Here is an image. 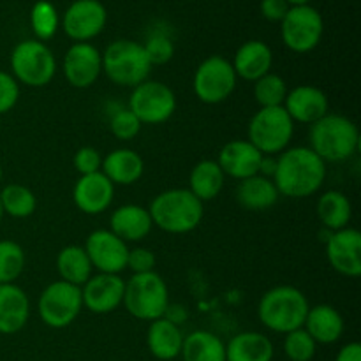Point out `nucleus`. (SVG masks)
<instances>
[{
	"instance_id": "nucleus-1",
	"label": "nucleus",
	"mask_w": 361,
	"mask_h": 361,
	"mask_svg": "<svg viewBox=\"0 0 361 361\" xmlns=\"http://www.w3.org/2000/svg\"><path fill=\"white\" fill-rule=\"evenodd\" d=\"M279 194L291 200L310 197L326 180V162L309 147H291L279 154L271 176Z\"/></svg>"
},
{
	"instance_id": "nucleus-2",
	"label": "nucleus",
	"mask_w": 361,
	"mask_h": 361,
	"mask_svg": "<svg viewBox=\"0 0 361 361\" xmlns=\"http://www.w3.org/2000/svg\"><path fill=\"white\" fill-rule=\"evenodd\" d=\"M155 228L169 235H187L201 224L204 203L189 189H168L159 192L148 207Z\"/></svg>"
},
{
	"instance_id": "nucleus-3",
	"label": "nucleus",
	"mask_w": 361,
	"mask_h": 361,
	"mask_svg": "<svg viewBox=\"0 0 361 361\" xmlns=\"http://www.w3.org/2000/svg\"><path fill=\"white\" fill-rule=\"evenodd\" d=\"M309 148L324 162H344L358 152L360 130L351 118L328 113L309 130Z\"/></svg>"
},
{
	"instance_id": "nucleus-4",
	"label": "nucleus",
	"mask_w": 361,
	"mask_h": 361,
	"mask_svg": "<svg viewBox=\"0 0 361 361\" xmlns=\"http://www.w3.org/2000/svg\"><path fill=\"white\" fill-rule=\"evenodd\" d=\"M309 309V300L298 288L288 284L275 286L261 296L257 317L270 331L288 335L303 328Z\"/></svg>"
},
{
	"instance_id": "nucleus-5",
	"label": "nucleus",
	"mask_w": 361,
	"mask_h": 361,
	"mask_svg": "<svg viewBox=\"0 0 361 361\" xmlns=\"http://www.w3.org/2000/svg\"><path fill=\"white\" fill-rule=\"evenodd\" d=\"M102 73L116 87L134 88L150 80L152 63L141 42L116 39L102 53Z\"/></svg>"
},
{
	"instance_id": "nucleus-6",
	"label": "nucleus",
	"mask_w": 361,
	"mask_h": 361,
	"mask_svg": "<svg viewBox=\"0 0 361 361\" xmlns=\"http://www.w3.org/2000/svg\"><path fill=\"white\" fill-rule=\"evenodd\" d=\"M169 303L168 284L157 271L133 275L126 281L122 305L136 319L147 323L161 319Z\"/></svg>"
},
{
	"instance_id": "nucleus-7",
	"label": "nucleus",
	"mask_w": 361,
	"mask_h": 361,
	"mask_svg": "<svg viewBox=\"0 0 361 361\" xmlns=\"http://www.w3.org/2000/svg\"><path fill=\"white\" fill-rule=\"evenodd\" d=\"M11 74L20 85L42 88L51 83L56 74V60L46 42L25 39L11 51Z\"/></svg>"
},
{
	"instance_id": "nucleus-8",
	"label": "nucleus",
	"mask_w": 361,
	"mask_h": 361,
	"mask_svg": "<svg viewBox=\"0 0 361 361\" xmlns=\"http://www.w3.org/2000/svg\"><path fill=\"white\" fill-rule=\"evenodd\" d=\"M295 134V122L282 106L259 108L247 126V140L263 155H277L288 150Z\"/></svg>"
},
{
	"instance_id": "nucleus-9",
	"label": "nucleus",
	"mask_w": 361,
	"mask_h": 361,
	"mask_svg": "<svg viewBox=\"0 0 361 361\" xmlns=\"http://www.w3.org/2000/svg\"><path fill=\"white\" fill-rule=\"evenodd\" d=\"M83 310L81 288L63 281H55L42 289L37 312L42 323L53 330L71 326Z\"/></svg>"
},
{
	"instance_id": "nucleus-10",
	"label": "nucleus",
	"mask_w": 361,
	"mask_h": 361,
	"mask_svg": "<svg viewBox=\"0 0 361 361\" xmlns=\"http://www.w3.org/2000/svg\"><path fill=\"white\" fill-rule=\"evenodd\" d=\"M127 109L143 126H161L176 111V95L162 81L147 80L133 88Z\"/></svg>"
},
{
	"instance_id": "nucleus-11",
	"label": "nucleus",
	"mask_w": 361,
	"mask_h": 361,
	"mask_svg": "<svg viewBox=\"0 0 361 361\" xmlns=\"http://www.w3.org/2000/svg\"><path fill=\"white\" fill-rule=\"evenodd\" d=\"M238 76L231 66V60L221 55H212L197 66L192 78L196 97L204 104H221L228 101L236 90Z\"/></svg>"
},
{
	"instance_id": "nucleus-12",
	"label": "nucleus",
	"mask_w": 361,
	"mask_h": 361,
	"mask_svg": "<svg viewBox=\"0 0 361 361\" xmlns=\"http://www.w3.org/2000/svg\"><path fill=\"white\" fill-rule=\"evenodd\" d=\"M324 21L319 11L312 6H295L281 21L282 42L298 55L314 51L323 39Z\"/></svg>"
},
{
	"instance_id": "nucleus-13",
	"label": "nucleus",
	"mask_w": 361,
	"mask_h": 361,
	"mask_svg": "<svg viewBox=\"0 0 361 361\" xmlns=\"http://www.w3.org/2000/svg\"><path fill=\"white\" fill-rule=\"evenodd\" d=\"M108 11L101 0H74L60 18L63 32L74 42H90L104 30Z\"/></svg>"
},
{
	"instance_id": "nucleus-14",
	"label": "nucleus",
	"mask_w": 361,
	"mask_h": 361,
	"mask_svg": "<svg viewBox=\"0 0 361 361\" xmlns=\"http://www.w3.org/2000/svg\"><path fill=\"white\" fill-rule=\"evenodd\" d=\"M83 249L97 274L120 275L127 270L129 247L109 229H95L88 235Z\"/></svg>"
},
{
	"instance_id": "nucleus-15",
	"label": "nucleus",
	"mask_w": 361,
	"mask_h": 361,
	"mask_svg": "<svg viewBox=\"0 0 361 361\" xmlns=\"http://www.w3.org/2000/svg\"><path fill=\"white\" fill-rule=\"evenodd\" d=\"M66 81L74 88H90L102 73V53L92 42H74L62 63Z\"/></svg>"
},
{
	"instance_id": "nucleus-16",
	"label": "nucleus",
	"mask_w": 361,
	"mask_h": 361,
	"mask_svg": "<svg viewBox=\"0 0 361 361\" xmlns=\"http://www.w3.org/2000/svg\"><path fill=\"white\" fill-rule=\"evenodd\" d=\"M326 259L337 274L356 279L361 275V233L355 228H344L331 233L324 243Z\"/></svg>"
},
{
	"instance_id": "nucleus-17",
	"label": "nucleus",
	"mask_w": 361,
	"mask_h": 361,
	"mask_svg": "<svg viewBox=\"0 0 361 361\" xmlns=\"http://www.w3.org/2000/svg\"><path fill=\"white\" fill-rule=\"evenodd\" d=\"M123 291H126V281L120 275L97 274L92 275L83 286H81V298H83V309L94 314H109L120 309L123 303Z\"/></svg>"
},
{
	"instance_id": "nucleus-18",
	"label": "nucleus",
	"mask_w": 361,
	"mask_h": 361,
	"mask_svg": "<svg viewBox=\"0 0 361 361\" xmlns=\"http://www.w3.org/2000/svg\"><path fill=\"white\" fill-rule=\"evenodd\" d=\"M282 108L295 123L312 126L314 122L330 113V101L319 87L298 85L288 92Z\"/></svg>"
},
{
	"instance_id": "nucleus-19",
	"label": "nucleus",
	"mask_w": 361,
	"mask_h": 361,
	"mask_svg": "<svg viewBox=\"0 0 361 361\" xmlns=\"http://www.w3.org/2000/svg\"><path fill=\"white\" fill-rule=\"evenodd\" d=\"M115 200V185L101 171L83 175L73 187V201L81 214L101 215Z\"/></svg>"
},
{
	"instance_id": "nucleus-20",
	"label": "nucleus",
	"mask_w": 361,
	"mask_h": 361,
	"mask_svg": "<svg viewBox=\"0 0 361 361\" xmlns=\"http://www.w3.org/2000/svg\"><path fill=\"white\" fill-rule=\"evenodd\" d=\"M261 161L263 154L249 140L229 141L221 148L217 157V164L221 166L222 173L238 182L259 175Z\"/></svg>"
},
{
	"instance_id": "nucleus-21",
	"label": "nucleus",
	"mask_w": 361,
	"mask_h": 361,
	"mask_svg": "<svg viewBox=\"0 0 361 361\" xmlns=\"http://www.w3.org/2000/svg\"><path fill=\"white\" fill-rule=\"evenodd\" d=\"M231 66L235 69L236 76L254 83L259 78H263L264 74L271 73L274 53H271V48L267 42L259 41V39H250V41H245L236 49Z\"/></svg>"
},
{
	"instance_id": "nucleus-22",
	"label": "nucleus",
	"mask_w": 361,
	"mask_h": 361,
	"mask_svg": "<svg viewBox=\"0 0 361 361\" xmlns=\"http://www.w3.org/2000/svg\"><path fill=\"white\" fill-rule=\"evenodd\" d=\"M30 319V298L18 284H0V335H14Z\"/></svg>"
},
{
	"instance_id": "nucleus-23",
	"label": "nucleus",
	"mask_w": 361,
	"mask_h": 361,
	"mask_svg": "<svg viewBox=\"0 0 361 361\" xmlns=\"http://www.w3.org/2000/svg\"><path fill=\"white\" fill-rule=\"evenodd\" d=\"M154 222H152L148 208L140 204H122L113 210L109 217V231L115 233L126 243L143 242L150 235Z\"/></svg>"
},
{
	"instance_id": "nucleus-24",
	"label": "nucleus",
	"mask_w": 361,
	"mask_h": 361,
	"mask_svg": "<svg viewBox=\"0 0 361 361\" xmlns=\"http://www.w3.org/2000/svg\"><path fill=\"white\" fill-rule=\"evenodd\" d=\"M101 173L113 185L129 187L141 180L145 173V161L133 148H116L102 157Z\"/></svg>"
},
{
	"instance_id": "nucleus-25",
	"label": "nucleus",
	"mask_w": 361,
	"mask_h": 361,
	"mask_svg": "<svg viewBox=\"0 0 361 361\" xmlns=\"http://www.w3.org/2000/svg\"><path fill=\"white\" fill-rule=\"evenodd\" d=\"M344 317L328 303H319V305L310 307L307 312L303 330L314 338L317 345H330L335 344L344 335Z\"/></svg>"
},
{
	"instance_id": "nucleus-26",
	"label": "nucleus",
	"mask_w": 361,
	"mask_h": 361,
	"mask_svg": "<svg viewBox=\"0 0 361 361\" xmlns=\"http://www.w3.org/2000/svg\"><path fill=\"white\" fill-rule=\"evenodd\" d=\"M279 194L274 180L263 175H254L242 180L236 187V201L249 212H267L277 204Z\"/></svg>"
},
{
	"instance_id": "nucleus-27",
	"label": "nucleus",
	"mask_w": 361,
	"mask_h": 361,
	"mask_svg": "<svg viewBox=\"0 0 361 361\" xmlns=\"http://www.w3.org/2000/svg\"><path fill=\"white\" fill-rule=\"evenodd\" d=\"M182 328L176 324L169 323L168 319L161 317V319L152 321L147 331V345L152 356L161 361H171L178 358L182 353L183 345Z\"/></svg>"
},
{
	"instance_id": "nucleus-28",
	"label": "nucleus",
	"mask_w": 361,
	"mask_h": 361,
	"mask_svg": "<svg viewBox=\"0 0 361 361\" xmlns=\"http://www.w3.org/2000/svg\"><path fill=\"white\" fill-rule=\"evenodd\" d=\"M274 355L271 341L259 331H242L226 344V361H271Z\"/></svg>"
},
{
	"instance_id": "nucleus-29",
	"label": "nucleus",
	"mask_w": 361,
	"mask_h": 361,
	"mask_svg": "<svg viewBox=\"0 0 361 361\" xmlns=\"http://www.w3.org/2000/svg\"><path fill=\"white\" fill-rule=\"evenodd\" d=\"M224 182L226 175L222 173L217 161H214V159H204V161H200L192 169H190L189 187H187V189H189L201 203H207V201H214L215 197L222 192Z\"/></svg>"
},
{
	"instance_id": "nucleus-30",
	"label": "nucleus",
	"mask_w": 361,
	"mask_h": 361,
	"mask_svg": "<svg viewBox=\"0 0 361 361\" xmlns=\"http://www.w3.org/2000/svg\"><path fill=\"white\" fill-rule=\"evenodd\" d=\"M316 210L323 228L331 233L349 228V222L353 219L351 201L341 190H326L321 194Z\"/></svg>"
},
{
	"instance_id": "nucleus-31",
	"label": "nucleus",
	"mask_w": 361,
	"mask_h": 361,
	"mask_svg": "<svg viewBox=\"0 0 361 361\" xmlns=\"http://www.w3.org/2000/svg\"><path fill=\"white\" fill-rule=\"evenodd\" d=\"M180 356L183 361H226V344L212 331H190L183 337Z\"/></svg>"
},
{
	"instance_id": "nucleus-32",
	"label": "nucleus",
	"mask_w": 361,
	"mask_h": 361,
	"mask_svg": "<svg viewBox=\"0 0 361 361\" xmlns=\"http://www.w3.org/2000/svg\"><path fill=\"white\" fill-rule=\"evenodd\" d=\"M56 271L60 281L69 282L78 288H81L94 275L87 250L81 245H67L60 249V252L56 254Z\"/></svg>"
},
{
	"instance_id": "nucleus-33",
	"label": "nucleus",
	"mask_w": 361,
	"mask_h": 361,
	"mask_svg": "<svg viewBox=\"0 0 361 361\" xmlns=\"http://www.w3.org/2000/svg\"><path fill=\"white\" fill-rule=\"evenodd\" d=\"M0 203L4 215L13 219H27L37 210V197L21 183H9L0 190Z\"/></svg>"
},
{
	"instance_id": "nucleus-34",
	"label": "nucleus",
	"mask_w": 361,
	"mask_h": 361,
	"mask_svg": "<svg viewBox=\"0 0 361 361\" xmlns=\"http://www.w3.org/2000/svg\"><path fill=\"white\" fill-rule=\"evenodd\" d=\"M30 27L37 41L46 42L55 37L60 27V16L56 7L49 0H37L32 6Z\"/></svg>"
},
{
	"instance_id": "nucleus-35",
	"label": "nucleus",
	"mask_w": 361,
	"mask_h": 361,
	"mask_svg": "<svg viewBox=\"0 0 361 361\" xmlns=\"http://www.w3.org/2000/svg\"><path fill=\"white\" fill-rule=\"evenodd\" d=\"M25 250L13 240H0V284H16L25 270Z\"/></svg>"
},
{
	"instance_id": "nucleus-36",
	"label": "nucleus",
	"mask_w": 361,
	"mask_h": 361,
	"mask_svg": "<svg viewBox=\"0 0 361 361\" xmlns=\"http://www.w3.org/2000/svg\"><path fill=\"white\" fill-rule=\"evenodd\" d=\"M288 92L289 88L286 80L275 73H268L254 81V99L259 108H279L284 104Z\"/></svg>"
},
{
	"instance_id": "nucleus-37",
	"label": "nucleus",
	"mask_w": 361,
	"mask_h": 361,
	"mask_svg": "<svg viewBox=\"0 0 361 361\" xmlns=\"http://www.w3.org/2000/svg\"><path fill=\"white\" fill-rule=\"evenodd\" d=\"M284 355L289 361H312L317 353V344L303 328L284 335Z\"/></svg>"
},
{
	"instance_id": "nucleus-38",
	"label": "nucleus",
	"mask_w": 361,
	"mask_h": 361,
	"mask_svg": "<svg viewBox=\"0 0 361 361\" xmlns=\"http://www.w3.org/2000/svg\"><path fill=\"white\" fill-rule=\"evenodd\" d=\"M143 48L152 67L164 66L175 56V42L164 32H154L148 35L147 41L143 42Z\"/></svg>"
},
{
	"instance_id": "nucleus-39",
	"label": "nucleus",
	"mask_w": 361,
	"mask_h": 361,
	"mask_svg": "<svg viewBox=\"0 0 361 361\" xmlns=\"http://www.w3.org/2000/svg\"><path fill=\"white\" fill-rule=\"evenodd\" d=\"M143 129V123L127 108H118L109 118V130L120 141H133Z\"/></svg>"
},
{
	"instance_id": "nucleus-40",
	"label": "nucleus",
	"mask_w": 361,
	"mask_h": 361,
	"mask_svg": "<svg viewBox=\"0 0 361 361\" xmlns=\"http://www.w3.org/2000/svg\"><path fill=\"white\" fill-rule=\"evenodd\" d=\"M20 101V83L7 71H0V115L13 111Z\"/></svg>"
},
{
	"instance_id": "nucleus-41",
	"label": "nucleus",
	"mask_w": 361,
	"mask_h": 361,
	"mask_svg": "<svg viewBox=\"0 0 361 361\" xmlns=\"http://www.w3.org/2000/svg\"><path fill=\"white\" fill-rule=\"evenodd\" d=\"M73 166L80 176L83 175H92V173L101 171L102 166V155L97 148L94 147H83L74 154L73 157Z\"/></svg>"
},
{
	"instance_id": "nucleus-42",
	"label": "nucleus",
	"mask_w": 361,
	"mask_h": 361,
	"mask_svg": "<svg viewBox=\"0 0 361 361\" xmlns=\"http://www.w3.org/2000/svg\"><path fill=\"white\" fill-rule=\"evenodd\" d=\"M155 254L147 247H134L129 249V256H127V270L133 271V275L137 274H150L155 271Z\"/></svg>"
},
{
	"instance_id": "nucleus-43",
	"label": "nucleus",
	"mask_w": 361,
	"mask_h": 361,
	"mask_svg": "<svg viewBox=\"0 0 361 361\" xmlns=\"http://www.w3.org/2000/svg\"><path fill=\"white\" fill-rule=\"evenodd\" d=\"M289 9H291V6L286 0H261L259 4V11L263 18L271 21V23H281Z\"/></svg>"
},
{
	"instance_id": "nucleus-44",
	"label": "nucleus",
	"mask_w": 361,
	"mask_h": 361,
	"mask_svg": "<svg viewBox=\"0 0 361 361\" xmlns=\"http://www.w3.org/2000/svg\"><path fill=\"white\" fill-rule=\"evenodd\" d=\"M164 319H168L169 323L176 324V326H182L187 319H189V312L183 305H175V303H169L168 309L164 312Z\"/></svg>"
},
{
	"instance_id": "nucleus-45",
	"label": "nucleus",
	"mask_w": 361,
	"mask_h": 361,
	"mask_svg": "<svg viewBox=\"0 0 361 361\" xmlns=\"http://www.w3.org/2000/svg\"><path fill=\"white\" fill-rule=\"evenodd\" d=\"M335 361H361V345L358 342H349L341 348Z\"/></svg>"
},
{
	"instance_id": "nucleus-46",
	"label": "nucleus",
	"mask_w": 361,
	"mask_h": 361,
	"mask_svg": "<svg viewBox=\"0 0 361 361\" xmlns=\"http://www.w3.org/2000/svg\"><path fill=\"white\" fill-rule=\"evenodd\" d=\"M275 166H277V157L275 155H263V161L259 166V175L271 178L275 173Z\"/></svg>"
},
{
	"instance_id": "nucleus-47",
	"label": "nucleus",
	"mask_w": 361,
	"mask_h": 361,
	"mask_svg": "<svg viewBox=\"0 0 361 361\" xmlns=\"http://www.w3.org/2000/svg\"><path fill=\"white\" fill-rule=\"evenodd\" d=\"M286 2H288L291 7H295V6H309L312 0H286Z\"/></svg>"
},
{
	"instance_id": "nucleus-48",
	"label": "nucleus",
	"mask_w": 361,
	"mask_h": 361,
	"mask_svg": "<svg viewBox=\"0 0 361 361\" xmlns=\"http://www.w3.org/2000/svg\"><path fill=\"white\" fill-rule=\"evenodd\" d=\"M2 180H4V168L2 164H0V183H2Z\"/></svg>"
},
{
	"instance_id": "nucleus-49",
	"label": "nucleus",
	"mask_w": 361,
	"mask_h": 361,
	"mask_svg": "<svg viewBox=\"0 0 361 361\" xmlns=\"http://www.w3.org/2000/svg\"><path fill=\"white\" fill-rule=\"evenodd\" d=\"M4 219V210H2V203H0V222H2Z\"/></svg>"
}]
</instances>
